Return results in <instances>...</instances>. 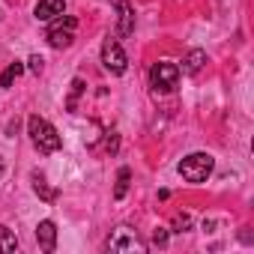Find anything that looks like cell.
Segmentation results:
<instances>
[{
	"label": "cell",
	"mask_w": 254,
	"mask_h": 254,
	"mask_svg": "<svg viewBox=\"0 0 254 254\" xmlns=\"http://www.w3.org/2000/svg\"><path fill=\"white\" fill-rule=\"evenodd\" d=\"M27 132H30L33 144L39 147V153H57L60 150V135H57V129H54L48 120H42V117L33 114L27 120Z\"/></svg>",
	"instance_id": "6da1fadb"
},
{
	"label": "cell",
	"mask_w": 254,
	"mask_h": 254,
	"mask_svg": "<svg viewBox=\"0 0 254 254\" xmlns=\"http://www.w3.org/2000/svg\"><path fill=\"white\" fill-rule=\"evenodd\" d=\"M212 156L209 153H191V156H186L183 162H180V174H183V180H189V183H203L209 174H212Z\"/></svg>",
	"instance_id": "7a4b0ae2"
},
{
	"label": "cell",
	"mask_w": 254,
	"mask_h": 254,
	"mask_svg": "<svg viewBox=\"0 0 254 254\" xmlns=\"http://www.w3.org/2000/svg\"><path fill=\"white\" fill-rule=\"evenodd\" d=\"M75 27H78V21L72 18V15H57V21L48 27V45L51 48H69L72 42H75Z\"/></svg>",
	"instance_id": "3957f363"
},
{
	"label": "cell",
	"mask_w": 254,
	"mask_h": 254,
	"mask_svg": "<svg viewBox=\"0 0 254 254\" xmlns=\"http://www.w3.org/2000/svg\"><path fill=\"white\" fill-rule=\"evenodd\" d=\"M102 66L111 75H123L126 69H129V57H126V51L120 48L117 39H105L102 42Z\"/></svg>",
	"instance_id": "277c9868"
},
{
	"label": "cell",
	"mask_w": 254,
	"mask_h": 254,
	"mask_svg": "<svg viewBox=\"0 0 254 254\" xmlns=\"http://www.w3.org/2000/svg\"><path fill=\"white\" fill-rule=\"evenodd\" d=\"M108 248L111 251H117V254H126V251H144L147 245L138 239V233L132 230V227H117L111 236H108Z\"/></svg>",
	"instance_id": "5b68a950"
},
{
	"label": "cell",
	"mask_w": 254,
	"mask_h": 254,
	"mask_svg": "<svg viewBox=\"0 0 254 254\" xmlns=\"http://www.w3.org/2000/svg\"><path fill=\"white\" fill-rule=\"evenodd\" d=\"M150 81H153L156 90L171 93V90L180 84V66H177V63H156V66L150 69Z\"/></svg>",
	"instance_id": "8992f818"
},
{
	"label": "cell",
	"mask_w": 254,
	"mask_h": 254,
	"mask_svg": "<svg viewBox=\"0 0 254 254\" xmlns=\"http://www.w3.org/2000/svg\"><path fill=\"white\" fill-rule=\"evenodd\" d=\"M114 9H117V18H120L117 33L120 36H132L135 33V9L129 6V0H114Z\"/></svg>",
	"instance_id": "52a82bcc"
},
{
	"label": "cell",
	"mask_w": 254,
	"mask_h": 254,
	"mask_svg": "<svg viewBox=\"0 0 254 254\" xmlns=\"http://www.w3.org/2000/svg\"><path fill=\"white\" fill-rule=\"evenodd\" d=\"M36 239H39V248H42V251H54V248H57V224H54L51 218L39 221V224H36Z\"/></svg>",
	"instance_id": "ba28073f"
},
{
	"label": "cell",
	"mask_w": 254,
	"mask_h": 254,
	"mask_svg": "<svg viewBox=\"0 0 254 254\" xmlns=\"http://www.w3.org/2000/svg\"><path fill=\"white\" fill-rule=\"evenodd\" d=\"M66 3L63 0H39L36 3V21H54L57 15H63Z\"/></svg>",
	"instance_id": "9c48e42d"
},
{
	"label": "cell",
	"mask_w": 254,
	"mask_h": 254,
	"mask_svg": "<svg viewBox=\"0 0 254 254\" xmlns=\"http://www.w3.org/2000/svg\"><path fill=\"white\" fill-rule=\"evenodd\" d=\"M203 63H206V51L194 48V51H189V54L183 57V72H186V75H197V72L203 69Z\"/></svg>",
	"instance_id": "30bf717a"
},
{
	"label": "cell",
	"mask_w": 254,
	"mask_h": 254,
	"mask_svg": "<svg viewBox=\"0 0 254 254\" xmlns=\"http://www.w3.org/2000/svg\"><path fill=\"white\" fill-rule=\"evenodd\" d=\"M15 248H18V236H15L9 227L0 224V254H12Z\"/></svg>",
	"instance_id": "8fae6325"
},
{
	"label": "cell",
	"mask_w": 254,
	"mask_h": 254,
	"mask_svg": "<svg viewBox=\"0 0 254 254\" xmlns=\"http://www.w3.org/2000/svg\"><path fill=\"white\" fill-rule=\"evenodd\" d=\"M21 72H24V63H9L6 72L0 75V87H12L15 78H21Z\"/></svg>",
	"instance_id": "7c38bea8"
},
{
	"label": "cell",
	"mask_w": 254,
	"mask_h": 254,
	"mask_svg": "<svg viewBox=\"0 0 254 254\" xmlns=\"http://www.w3.org/2000/svg\"><path fill=\"white\" fill-rule=\"evenodd\" d=\"M126 189H129V168H120L117 174V189H114V197H126Z\"/></svg>",
	"instance_id": "4fadbf2b"
},
{
	"label": "cell",
	"mask_w": 254,
	"mask_h": 254,
	"mask_svg": "<svg viewBox=\"0 0 254 254\" xmlns=\"http://www.w3.org/2000/svg\"><path fill=\"white\" fill-rule=\"evenodd\" d=\"M33 189H36V194H39L42 200H54V197H57V191H54V189H48L42 177H33Z\"/></svg>",
	"instance_id": "5bb4252c"
},
{
	"label": "cell",
	"mask_w": 254,
	"mask_h": 254,
	"mask_svg": "<svg viewBox=\"0 0 254 254\" xmlns=\"http://www.w3.org/2000/svg\"><path fill=\"white\" fill-rule=\"evenodd\" d=\"M81 90H84V81L75 78V81H72V96H69V111H75V99L81 96Z\"/></svg>",
	"instance_id": "9a60e30c"
},
{
	"label": "cell",
	"mask_w": 254,
	"mask_h": 254,
	"mask_svg": "<svg viewBox=\"0 0 254 254\" xmlns=\"http://www.w3.org/2000/svg\"><path fill=\"white\" fill-rule=\"evenodd\" d=\"M189 224H191V218H189V215H177V218H174V227H177L180 233H183V230H186Z\"/></svg>",
	"instance_id": "2e32d148"
},
{
	"label": "cell",
	"mask_w": 254,
	"mask_h": 254,
	"mask_svg": "<svg viewBox=\"0 0 254 254\" xmlns=\"http://www.w3.org/2000/svg\"><path fill=\"white\" fill-rule=\"evenodd\" d=\"M153 242H156V245H165V242H168V230H165V227H156Z\"/></svg>",
	"instance_id": "e0dca14e"
},
{
	"label": "cell",
	"mask_w": 254,
	"mask_h": 254,
	"mask_svg": "<svg viewBox=\"0 0 254 254\" xmlns=\"http://www.w3.org/2000/svg\"><path fill=\"white\" fill-rule=\"evenodd\" d=\"M27 63H30V72H42V57H39V54H33Z\"/></svg>",
	"instance_id": "ac0fdd59"
}]
</instances>
